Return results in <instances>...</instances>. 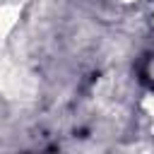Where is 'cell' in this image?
Listing matches in <instances>:
<instances>
[{
  "mask_svg": "<svg viewBox=\"0 0 154 154\" xmlns=\"http://www.w3.org/2000/svg\"><path fill=\"white\" fill-rule=\"evenodd\" d=\"M118 2H125V5H130V2H137V0H118Z\"/></svg>",
  "mask_w": 154,
  "mask_h": 154,
  "instance_id": "cell-1",
  "label": "cell"
}]
</instances>
